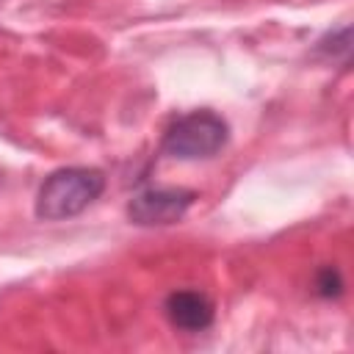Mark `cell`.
Wrapping results in <instances>:
<instances>
[{"label": "cell", "instance_id": "6da1fadb", "mask_svg": "<svg viewBox=\"0 0 354 354\" xmlns=\"http://www.w3.org/2000/svg\"><path fill=\"white\" fill-rule=\"evenodd\" d=\"M105 171L94 166H64L44 177L33 213L39 221H66L80 216L105 191Z\"/></svg>", "mask_w": 354, "mask_h": 354}, {"label": "cell", "instance_id": "7a4b0ae2", "mask_svg": "<svg viewBox=\"0 0 354 354\" xmlns=\"http://www.w3.org/2000/svg\"><path fill=\"white\" fill-rule=\"evenodd\" d=\"M230 141V124L210 108H196L177 116L160 141L163 155L177 160H207L218 155Z\"/></svg>", "mask_w": 354, "mask_h": 354}, {"label": "cell", "instance_id": "3957f363", "mask_svg": "<svg viewBox=\"0 0 354 354\" xmlns=\"http://www.w3.org/2000/svg\"><path fill=\"white\" fill-rule=\"evenodd\" d=\"M194 202L196 191L191 188H144L127 202V218L136 227H169L177 224Z\"/></svg>", "mask_w": 354, "mask_h": 354}, {"label": "cell", "instance_id": "8992f818", "mask_svg": "<svg viewBox=\"0 0 354 354\" xmlns=\"http://www.w3.org/2000/svg\"><path fill=\"white\" fill-rule=\"evenodd\" d=\"M313 288H315V293H318L321 299H337V296L343 293V288H346L340 268H337V266H321V268L315 271Z\"/></svg>", "mask_w": 354, "mask_h": 354}, {"label": "cell", "instance_id": "5b68a950", "mask_svg": "<svg viewBox=\"0 0 354 354\" xmlns=\"http://www.w3.org/2000/svg\"><path fill=\"white\" fill-rule=\"evenodd\" d=\"M315 53L324 55V58H348L351 53V28L348 25H340L335 30H326L318 41H315Z\"/></svg>", "mask_w": 354, "mask_h": 354}, {"label": "cell", "instance_id": "277c9868", "mask_svg": "<svg viewBox=\"0 0 354 354\" xmlns=\"http://www.w3.org/2000/svg\"><path fill=\"white\" fill-rule=\"evenodd\" d=\"M163 313H166L169 324L183 332H205L216 318L213 299L196 288L171 290L163 301Z\"/></svg>", "mask_w": 354, "mask_h": 354}]
</instances>
